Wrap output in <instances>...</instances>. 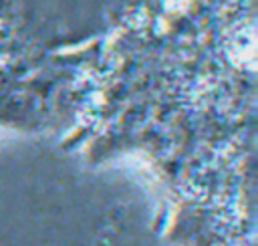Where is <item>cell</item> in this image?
Here are the masks:
<instances>
[{
    "label": "cell",
    "mask_w": 258,
    "mask_h": 246,
    "mask_svg": "<svg viewBox=\"0 0 258 246\" xmlns=\"http://www.w3.org/2000/svg\"><path fill=\"white\" fill-rule=\"evenodd\" d=\"M0 129L50 133L42 50L24 38L16 0H0Z\"/></svg>",
    "instance_id": "cell-2"
},
{
    "label": "cell",
    "mask_w": 258,
    "mask_h": 246,
    "mask_svg": "<svg viewBox=\"0 0 258 246\" xmlns=\"http://www.w3.org/2000/svg\"><path fill=\"white\" fill-rule=\"evenodd\" d=\"M256 0H137L42 50L50 133L87 165L133 157L171 246H256Z\"/></svg>",
    "instance_id": "cell-1"
}]
</instances>
